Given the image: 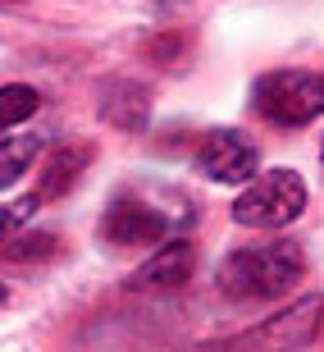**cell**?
<instances>
[{"label":"cell","instance_id":"obj_4","mask_svg":"<svg viewBox=\"0 0 324 352\" xmlns=\"http://www.w3.org/2000/svg\"><path fill=\"white\" fill-rule=\"evenodd\" d=\"M320 325H324V293H311V298L292 302L288 311H274L270 320H260L256 329L220 343L215 352H301L320 334Z\"/></svg>","mask_w":324,"mask_h":352},{"label":"cell","instance_id":"obj_7","mask_svg":"<svg viewBox=\"0 0 324 352\" xmlns=\"http://www.w3.org/2000/svg\"><path fill=\"white\" fill-rule=\"evenodd\" d=\"M196 270V248L187 243V238H165L151 256H146L142 265H137V274H132V288H178L187 284V274Z\"/></svg>","mask_w":324,"mask_h":352},{"label":"cell","instance_id":"obj_2","mask_svg":"<svg viewBox=\"0 0 324 352\" xmlns=\"http://www.w3.org/2000/svg\"><path fill=\"white\" fill-rule=\"evenodd\" d=\"M251 105L270 124L301 129V124H311V119L324 115V78L311 74V69H274V74L256 78Z\"/></svg>","mask_w":324,"mask_h":352},{"label":"cell","instance_id":"obj_1","mask_svg":"<svg viewBox=\"0 0 324 352\" xmlns=\"http://www.w3.org/2000/svg\"><path fill=\"white\" fill-rule=\"evenodd\" d=\"M306 274V252L292 238H274L256 248H238L220 265V293L233 302H274L292 293Z\"/></svg>","mask_w":324,"mask_h":352},{"label":"cell","instance_id":"obj_5","mask_svg":"<svg viewBox=\"0 0 324 352\" xmlns=\"http://www.w3.org/2000/svg\"><path fill=\"white\" fill-rule=\"evenodd\" d=\"M101 234L115 248H160L165 238H174V215L142 197H115V206L101 220Z\"/></svg>","mask_w":324,"mask_h":352},{"label":"cell","instance_id":"obj_10","mask_svg":"<svg viewBox=\"0 0 324 352\" xmlns=\"http://www.w3.org/2000/svg\"><path fill=\"white\" fill-rule=\"evenodd\" d=\"M55 252H60V238H55L51 229H27V234H10V243H5V261L41 265V261H51Z\"/></svg>","mask_w":324,"mask_h":352},{"label":"cell","instance_id":"obj_11","mask_svg":"<svg viewBox=\"0 0 324 352\" xmlns=\"http://www.w3.org/2000/svg\"><path fill=\"white\" fill-rule=\"evenodd\" d=\"M101 115L115 124V129H142L146 124V96H142V87H124L119 82L110 96H105V105H101Z\"/></svg>","mask_w":324,"mask_h":352},{"label":"cell","instance_id":"obj_3","mask_svg":"<svg viewBox=\"0 0 324 352\" xmlns=\"http://www.w3.org/2000/svg\"><path fill=\"white\" fill-rule=\"evenodd\" d=\"M306 210V183L292 170H270L246 179V188L233 201V220L246 229H284Z\"/></svg>","mask_w":324,"mask_h":352},{"label":"cell","instance_id":"obj_13","mask_svg":"<svg viewBox=\"0 0 324 352\" xmlns=\"http://www.w3.org/2000/svg\"><path fill=\"white\" fill-rule=\"evenodd\" d=\"M41 206V197H19V201H0V243L10 234H19L27 220H32V210Z\"/></svg>","mask_w":324,"mask_h":352},{"label":"cell","instance_id":"obj_15","mask_svg":"<svg viewBox=\"0 0 324 352\" xmlns=\"http://www.w3.org/2000/svg\"><path fill=\"white\" fill-rule=\"evenodd\" d=\"M320 160H324V142H320Z\"/></svg>","mask_w":324,"mask_h":352},{"label":"cell","instance_id":"obj_6","mask_svg":"<svg viewBox=\"0 0 324 352\" xmlns=\"http://www.w3.org/2000/svg\"><path fill=\"white\" fill-rule=\"evenodd\" d=\"M196 170L206 174L210 183L238 188V183L256 179L260 151H256V142L238 129H210L206 138H201V146H196Z\"/></svg>","mask_w":324,"mask_h":352},{"label":"cell","instance_id":"obj_8","mask_svg":"<svg viewBox=\"0 0 324 352\" xmlns=\"http://www.w3.org/2000/svg\"><path fill=\"white\" fill-rule=\"evenodd\" d=\"M41 156V138L23 133V138H0V188H14Z\"/></svg>","mask_w":324,"mask_h":352},{"label":"cell","instance_id":"obj_14","mask_svg":"<svg viewBox=\"0 0 324 352\" xmlns=\"http://www.w3.org/2000/svg\"><path fill=\"white\" fill-rule=\"evenodd\" d=\"M5 298H10V293H5V284H0V307H5Z\"/></svg>","mask_w":324,"mask_h":352},{"label":"cell","instance_id":"obj_12","mask_svg":"<svg viewBox=\"0 0 324 352\" xmlns=\"http://www.w3.org/2000/svg\"><path fill=\"white\" fill-rule=\"evenodd\" d=\"M41 96L27 82H10V87H0V129H14V124H23L27 115H37Z\"/></svg>","mask_w":324,"mask_h":352},{"label":"cell","instance_id":"obj_9","mask_svg":"<svg viewBox=\"0 0 324 352\" xmlns=\"http://www.w3.org/2000/svg\"><path fill=\"white\" fill-rule=\"evenodd\" d=\"M87 146H60L46 165H41V192L37 197H55V192H65L69 183L82 174V165H87Z\"/></svg>","mask_w":324,"mask_h":352}]
</instances>
